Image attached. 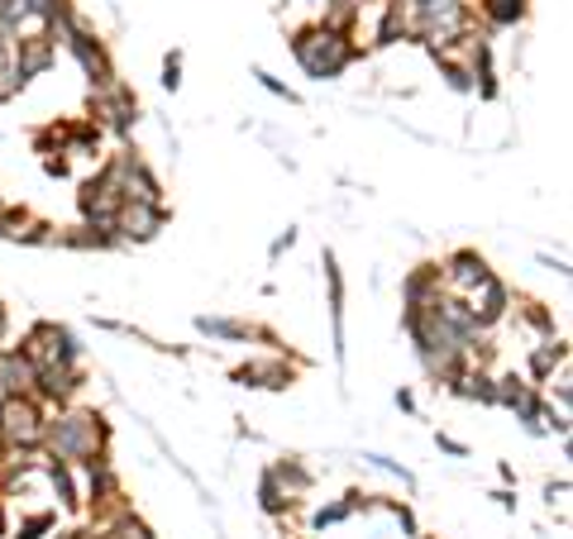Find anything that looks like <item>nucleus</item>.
<instances>
[{
	"label": "nucleus",
	"instance_id": "obj_1",
	"mask_svg": "<svg viewBox=\"0 0 573 539\" xmlns=\"http://www.w3.org/2000/svg\"><path fill=\"white\" fill-rule=\"evenodd\" d=\"M106 444H110V425H106V415H96V411H77V406H62V411L44 425V458H54V464H86V458H96V454H106Z\"/></svg>",
	"mask_w": 573,
	"mask_h": 539
},
{
	"label": "nucleus",
	"instance_id": "obj_2",
	"mask_svg": "<svg viewBox=\"0 0 573 539\" xmlns=\"http://www.w3.org/2000/svg\"><path fill=\"white\" fill-rule=\"evenodd\" d=\"M292 58L302 62V72L311 82H335L359 58V44H354V34L335 30V24H306V30L292 34Z\"/></svg>",
	"mask_w": 573,
	"mask_h": 539
},
{
	"label": "nucleus",
	"instance_id": "obj_3",
	"mask_svg": "<svg viewBox=\"0 0 573 539\" xmlns=\"http://www.w3.org/2000/svg\"><path fill=\"white\" fill-rule=\"evenodd\" d=\"M407 34L421 38L430 52H440L473 34V10H468V0H411Z\"/></svg>",
	"mask_w": 573,
	"mask_h": 539
},
{
	"label": "nucleus",
	"instance_id": "obj_4",
	"mask_svg": "<svg viewBox=\"0 0 573 539\" xmlns=\"http://www.w3.org/2000/svg\"><path fill=\"white\" fill-rule=\"evenodd\" d=\"M44 425L48 411L38 397H0V449L5 454H38Z\"/></svg>",
	"mask_w": 573,
	"mask_h": 539
},
{
	"label": "nucleus",
	"instance_id": "obj_5",
	"mask_svg": "<svg viewBox=\"0 0 573 539\" xmlns=\"http://www.w3.org/2000/svg\"><path fill=\"white\" fill-rule=\"evenodd\" d=\"M20 349L34 367H82V344H77V335L68 325H54V320L34 325Z\"/></svg>",
	"mask_w": 573,
	"mask_h": 539
},
{
	"label": "nucleus",
	"instance_id": "obj_6",
	"mask_svg": "<svg viewBox=\"0 0 573 539\" xmlns=\"http://www.w3.org/2000/svg\"><path fill=\"white\" fill-rule=\"evenodd\" d=\"M115 187H120L125 201H149V206H163V187H159V177L149 173V163L135 153V149H120L110 157L106 167H101Z\"/></svg>",
	"mask_w": 573,
	"mask_h": 539
},
{
	"label": "nucleus",
	"instance_id": "obj_7",
	"mask_svg": "<svg viewBox=\"0 0 573 539\" xmlns=\"http://www.w3.org/2000/svg\"><path fill=\"white\" fill-rule=\"evenodd\" d=\"M91 120L96 129H110V134H135V120H139V101L125 82H110V86H96V105H91Z\"/></svg>",
	"mask_w": 573,
	"mask_h": 539
},
{
	"label": "nucleus",
	"instance_id": "obj_8",
	"mask_svg": "<svg viewBox=\"0 0 573 539\" xmlns=\"http://www.w3.org/2000/svg\"><path fill=\"white\" fill-rule=\"evenodd\" d=\"M77 206H82V220H86V225L115 230V215H120L125 196H120V187H115L106 173H96L91 181H82V191H77Z\"/></svg>",
	"mask_w": 573,
	"mask_h": 539
},
{
	"label": "nucleus",
	"instance_id": "obj_9",
	"mask_svg": "<svg viewBox=\"0 0 573 539\" xmlns=\"http://www.w3.org/2000/svg\"><path fill=\"white\" fill-rule=\"evenodd\" d=\"M72 52L77 62H82V72L91 77V86H110V82H120V77H115V62H110V52H106V44H101L96 34L86 30V24H77L72 30V38L68 44H62Z\"/></svg>",
	"mask_w": 573,
	"mask_h": 539
},
{
	"label": "nucleus",
	"instance_id": "obj_10",
	"mask_svg": "<svg viewBox=\"0 0 573 539\" xmlns=\"http://www.w3.org/2000/svg\"><path fill=\"white\" fill-rule=\"evenodd\" d=\"M163 225H167V206L125 201L120 215H115V239H120V244H149Z\"/></svg>",
	"mask_w": 573,
	"mask_h": 539
},
{
	"label": "nucleus",
	"instance_id": "obj_11",
	"mask_svg": "<svg viewBox=\"0 0 573 539\" xmlns=\"http://www.w3.org/2000/svg\"><path fill=\"white\" fill-rule=\"evenodd\" d=\"M483 278H492V268L483 262V254H473V248H459V254H449L440 262V286L454 296H468Z\"/></svg>",
	"mask_w": 573,
	"mask_h": 539
},
{
	"label": "nucleus",
	"instance_id": "obj_12",
	"mask_svg": "<svg viewBox=\"0 0 573 539\" xmlns=\"http://www.w3.org/2000/svg\"><path fill=\"white\" fill-rule=\"evenodd\" d=\"M10 44H15V58H10V68H15L24 82L44 77V72L58 62V44H54V38H48L44 30H38V34H20V38H10Z\"/></svg>",
	"mask_w": 573,
	"mask_h": 539
},
{
	"label": "nucleus",
	"instance_id": "obj_13",
	"mask_svg": "<svg viewBox=\"0 0 573 539\" xmlns=\"http://www.w3.org/2000/svg\"><path fill=\"white\" fill-rule=\"evenodd\" d=\"M464 301L473 306V315H478V325H483V330H492V325H502L506 315H512V306H516L502 278H483V282H478Z\"/></svg>",
	"mask_w": 573,
	"mask_h": 539
},
{
	"label": "nucleus",
	"instance_id": "obj_14",
	"mask_svg": "<svg viewBox=\"0 0 573 539\" xmlns=\"http://www.w3.org/2000/svg\"><path fill=\"white\" fill-rule=\"evenodd\" d=\"M77 391H82V367H38V383H34V397L44 406H72Z\"/></svg>",
	"mask_w": 573,
	"mask_h": 539
},
{
	"label": "nucleus",
	"instance_id": "obj_15",
	"mask_svg": "<svg viewBox=\"0 0 573 539\" xmlns=\"http://www.w3.org/2000/svg\"><path fill=\"white\" fill-rule=\"evenodd\" d=\"M38 367L24 359V349L0 344V397H34Z\"/></svg>",
	"mask_w": 573,
	"mask_h": 539
},
{
	"label": "nucleus",
	"instance_id": "obj_16",
	"mask_svg": "<svg viewBox=\"0 0 573 539\" xmlns=\"http://www.w3.org/2000/svg\"><path fill=\"white\" fill-rule=\"evenodd\" d=\"M54 225L48 220H38V215H30V210H15V206H5L0 210V239H20V244H54Z\"/></svg>",
	"mask_w": 573,
	"mask_h": 539
},
{
	"label": "nucleus",
	"instance_id": "obj_17",
	"mask_svg": "<svg viewBox=\"0 0 573 539\" xmlns=\"http://www.w3.org/2000/svg\"><path fill=\"white\" fill-rule=\"evenodd\" d=\"M445 387H449V391H454V397H459V401L498 406V377H492L488 367H473V363H468V367H459V373L449 377Z\"/></svg>",
	"mask_w": 573,
	"mask_h": 539
},
{
	"label": "nucleus",
	"instance_id": "obj_18",
	"mask_svg": "<svg viewBox=\"0 0 573 539\" xmlns=\"http://www.w3.org/2000/svg\"><path fill=\"white\" fill-rule=\"evenodd\" d=\"M230 377H234L239 387H268V391H282V387H292L296 367H292V363H282V359H264V363H244V367H234Z\"/></svg>",
	"mask_w": 573,
	"mask_h": 539
},
{
	"label": "nucleus",
	"instance_id": "obj_19",
	"mask_svg": "<svg viewBox=\"0 0 573 539\" xmlns=\"http://www.w3.org/2000/svg\"><path fill=\"white\" fill-rule=\"evenodd\" d=\"M197 330L206 339H215V344H249V339H272L268 330H258L249 320H225V315H201Z\"/></svg>",
	"mask_w": 573,
	"mask_h": 539
},
{
	"label": "nucleus",
	"instance_id": "obj_20",
	"mask_svg": "<svg viewBox=\"0 0 573 539\" xmlns=\"http://www.w3.org/2000/svg\"><path fill=\"white\" fill-rule=\"evenodd\" d=\"M569 363V344L564 339H536V344H530V377H536V383H550L554 377V367H564Z\"/></svg>",
	"mask_w": 573,
	"mask_h": 539
},
{
	"label": "nucleus",
	"instance_id": "obj_21",
	"mask_svg": "<svg viewBox=\"0 0 573 539\" xmlns=\"http://www.w3.org/2000/svg\"><path fill=\"white\" fill-rule=\"evenodd\" d=\"M373 502H377V496L349 492V496H340V502H335V506H320V511H316V520H311V525H316V530H335V525L354 520L359 511H373Z\"/></svg>",
	"mask_w": 573,
	"mask_h": 539
},
{
	"label": "nucleus",
	"instance_id": "obj_22",
	"mask_svg": "<svg viewBox=\"0 0 573 539\" xmlns=\"http://www.w3.org/2000/svg\"><path fill=\"white\" fill-rule=\"evenodd\" d=\"M440 292H445V286H440V268H435V262H421V268L401 282V301H407V306H425V301H435Z\"/></svg>",
	"mask_w": 573,
	"mask_h": 539
},
{
	"label": "nucleus",
	"instance_id": "obj_23",
	"mask_svg": "<svg viewBox=\"0 0 573 539\" xmlns=\"http://www.w3.org/2000/svg\"><path fill=\"white\" fill-rule=\"evenodd\" d=\"M407 38V0H387L383 5V20H377V34H373V44L377 48H393Z\"/></svg>",
	"mask_w": 573,
	"mask_h": 539
},
{
	"label": "nucleus",
	"instance_id": "obj_24",
	"mask_svg": "<svg viewBox=\"0 0 573 539\" xmlns=\"http://www.w3.org/2000/svg\"><path fill=\"white\" fill-rule=\"evenodd\" d=\"M268 472L282 482V492L292 496V502H302V496L311 492V468L302 464V458H278V464H272Z\"/></svg>",
	"mask_w": 573,
	"mask_h": 539
},
{
	"label": "nucleus",
	"instance_id": "obj_25",
	"mask_svg": "<svg viewBox=\"0 0 573 539\" xmlns=\"http://www.w3.org/2000/svg\"><path fill=\"white\" fill-rule=\"evenodd\" d=\"M96 535L101 539H153V530L135 516V511H115V516L96 520Z\"/></svg>",
	"mask_w": 573,
	"mask_h": 539
},
{
	"label": "nucleus",
	"instance_id": "obj_26",
	"mask_svg": "<svg viewBox=\"0 0 573 539\" xmlns=\"http://www.w3.org/2000/svg\"><path fill=\"white\" fill-rule=\"evenodd\" d=\"M530 15V0H483V20L492 30H516Z\"/></svg>",
	"mask_w": 573,
	"mask_h": 539
},
{
	"label": "nucleus",
	"instance_id": "obj_27",
	"mask_svg": "<svg viewBox=\"0 0 573 539\" xmlns=\"http://www.w3.org/2000/svg\"><path fill=\"white\" fill-rule=\"evenodd\" d=\"M258 506H264L268 516H292V506H296V502L282 492V482L272 478V472H264V482H258Z\"/></svg>",
	"mask_w": 573,
	"mask_h": 539
},
{
	"label": "nucleus",
	"instance_id": "obj_28",
	"mask_svg": "<svg viewBox=\"0 0 573 539\" xmlns=\"http://www.w3.org/2000/svg\"><path fill=\"white\" fill-rule=\"evenodd\" d=\"M20 10H24V20L30 24H48V20L68 15L72 0H20Z\"/></svg>",
	"mask_w": 573,
	"mask_h": 539
},
{
	"label": "nucleus",
	"instance_id": "obj_29",
	"mask_svg": "<svg viewBox=\"0 0 573 539\" xmlns=\"http://www.w3.org/2000/svg\"><path fill=\"white\" fill-rule=\"evenodd\" d=\"M24 86H30V82H24V77L15 72V68H10V62H0V101H10V96H20V91Z\"/></svg>",
	"mask_w": 573,
	"mask_h": 539
},
{
	"label": "nucleus",
	"instance_id": "obj_30",
	"mask_svg": "<svg viewBox=\"0 0 573 539\" xmlns=\"http://www.w3.org/2000/svg\"><path fill=\"white\" fill-rule=\"evenodd\" d=\"M54 525H58V520L44 511V516H30V520H24L20 530H15V539H44V530H54Z\"/></svg>",
	"mask_w": 573,
	"mask_h": 539
},
{
	"label": "nucleus",
	"instance_id": "obj_31",
	"mask_svg": "<svg viewBox=\"0 0 573 539\" xmlns=\"http://www.w3.org/2000/svg\"><path fill=\"white\" fill-rule=\"evenodd\" d=\"M163 86L167 91L182 86V52H167V58H163Z\"/></svg>",
	"mask_w": 573,
	"mask_h": 539
},
{
	"label": "nucleus",
	"instance_id": "obj_32",
	"mask_svg": "<svg viewBox=\"0 0 573 539\" xmlns=\"http://www.w3.org/2000/svg\"><path fill=\"white\" fill-rule=\"evenodd\" d=\"M258 82H264V86L272 91V96H282L286 105H292V101H296V91H292V86H282V82H278V77H272V72H258Z\"/></svg>",
	"mask_w": 573,
	"mask_h": 539
},
{
	"label": "nucleus",
	"instance_id": "obj_33",
	"mask_svg": "<svg viewBox=\"0 0 573 539\" xmlns=\"http://www.w3.org/2000/svg\"><path fill=\"white\" fill-rule=\"evenodd\" d=\"M440 449H445V454H454V458H468V444L449 440V435H440Z\"/></svg>",
	"mask_w": 573,
	"mask_h": 539
},
{
	"label": "nucleus",
	"instance_id": "obj_34",
	"mask_svg": "<svg viewBox=\"0 0 573 539\" xmlns=\"http://www.w3.org/2000/svg\"><path fill=\"white\" fill-rule=\"evenodd\" d=\"M545 496H550V506L564 502V496H569V482H550V488H545Z\"/></svg>",
	"mask_w": 573,
	"mask_h": 539
},
{
	"label": "nucleus",
	"instance_id": "obj_35",
	"mask_svg": "<svg viewBox=\"0 0 573 539\" xmlns=\"http://www.w3.org/2000/svg\"><path fill=\"white\" fill-rule=\"evenodd\" d=\"M0 62H10V38L0 34Z\"/></svg>",
	"mask_w": 573,
	"mask_h": 539
},
{
	"label": "nucleus",
	"instance_id": "obj_36",
	"mask_svg": "<svg viewBox=\"0 0 573 539\" xmlns=\"http://www.w3.org/2000/svg\"><path fill=\"white\" fill-rule=\"evenodd\" d=\"M0 535H10V520H5V506H0Z\"/></svg>",
	"mask_w": 573,
	"mask_h": 539
},
{
	"label": "nucleus",
	"instance_id": "obj_37",
	"mask_svg": "<svg viewBox=\"0 0 573 539\" xmlns=\"http://www.w3.org/2000/svg\"><path fill=\"white\" fill-rule=\"evenodd\" d=\"M5 206H10V201H0V210H5Z\"/></svg>",
	"mask_w": 573,
	"mask_h": 539
},
{
	"label": "nucleus",
	"instance_id": "obj_38",
	"mask_svg": "<svg viewBox=\"0 0 573 539\" xmlns=\"http://www.w3.org/2000/svg\"><path fill=\"white\" fill-rule=\"evenodd\" d=\"M416 539H430V535H416Z\"/></svg>",
	"mask_w": 573,
	"mask_h": 539
}]
</instances>
